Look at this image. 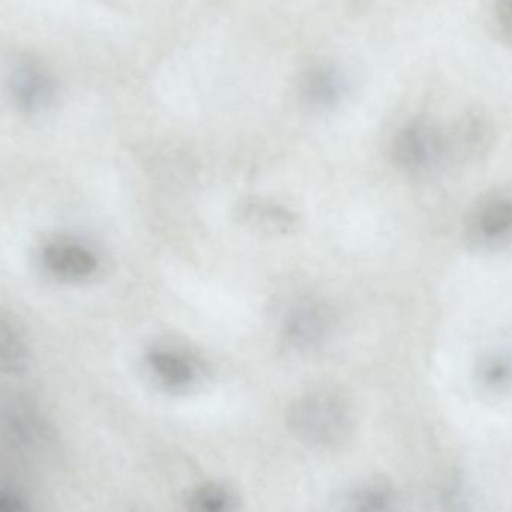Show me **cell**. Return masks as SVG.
Here are the masks:
<instances>
[{
  "label": "cell",
  "instance_id": "6da1fadb",
  "mask_svg": "<svg viewBox=\"0 0 512 512\" xmlns=\"http://www.w3.org/2000/svg\"><path fill=\"white\" fill-rule=\"evenodd\" d=\"M286 423L301 444L321 451L343 450L357 430L348 400L324 390L297 397L286 412Z\"/></svg>",
  "mask_w": 512,
  "mask_h": 512
},
{
  "label": "cell",
  "instance_id": "7a4b0ae2",
  "mask_svg": "<svg viewBox=\"0 0 512 512\" xmlns=\"http://www.w3.org/2000/svg\"><path fill=\"white\" fill-rule=\"evenodd\" d=\"M450 153V135L427 120L409 123L394 138V159L409 173L432 171Z\"/></svg>",
  "mask_w": 512,
  "mask_h": 512
},
{
  "label": "cell",
  "instance_id": "3957f363",
  "mask_svg": "<svg viewBox=\"0 0 512 512\" xmlns=\"http://www.w3.org/2000/svg\"><path fill=\"white\" fill-rule=\"evenodd\" d=\"M469 242L481 249H498L512 242V192L496 191L481 198L469 213Z\"/></svg>",
  "mask_w": 512,
  "mask_h": 512
},
{
  "label": "cell",
  "instance_id": "277c9868",
  "mask_svg": "<svg viewBox=\"0 0 512 512\" xmlns=\"http://www.w3.org/2000/svg\"><path fill=\"white\" fill-rule=\"evenodd\" d=\"M39 258L48 273L68 282L90 279L99 267L98 256L92 249L65 237L47 240L41 246Z\"/></svg>",
  "mask_w": 512,
  "mask_h": 512
},
{
  "label": "cell",
  "instance_id": "5b68a950",
  "mask_svg": "<svg viewBox=\"0 0 512 512\" xmlns=\"http://www.w3.org/2000/svg\"><path fill=\"white\" fill-rule=\"evenodd\" d=\"M334 328V313L327 304L319 301H304L289 313L285 324L288 342L294 348H318L330 337Z\"/></svg>",
  "mask_w": 512,
  "mask_h": 512
},
{
  "label": "cell",
  "instance_id": "8992f818",
  "mask_svg": "<svg viewBox=\"0 0 512 512\" xmlns=\"http://www.w3.org/2000/svg\"><path fill=\"white\" fill-rule=\"evenodd\" d=\"M402 496L393 481L369 477L355 483L343 498L345 512H400Z\"/></svg>",
  "mask_w": 512,
  "mask_h": 512
},
{
  "label": "cell",
  "instance_id": "52a82bcc",
  "mask_svg": "<svg viewBox=\"0 0 512 512\" xmlns=\"http://www.w3.org/2000/svg\"><path fill=\"white\" fill-rule=\"evenodd\" d=\"M153 378L170 391H185L197 382L198 367L192 358L174 349L159 348L147 355Z\"/></svg>",
  "mask_w": 512,
  "mask_h": 512
},
{
  "label": "cell",
  "instance_id": "ba28073f",
  "mask_svg": "<svg viewBox=\"0 0 512 512\" xmlns=\"http://www.w3.org/2000/svg\"><path fill=\"white\" fill-rule=\"evenodd\" d=\"M239 493L224 481H206L186 493L180 512H240Z\"/></svg>",
  "mask_w": 512,
  "mask_h": 512
},
{
  "label": "cell",
  "instance_id": "9c48e42d",
  "mask_svg": "<svg viewBox=\"0 0 512 512\" xmlns=\"http://www.w3.org/2000/svg\"><path fill=\"white\" fill-rule=\"evenodd\" d=\"M478 384L493 394L512 390V354L496 351L484 355L477 367Z\"/></svg>",
  "mask_w": 512,
  "mask_h": 512
},
{
  "label": "cell",
  "instance_id": "30bf717a",
  "mask_svg": "<svg viewBox=\"0 0 512 512\" xmlns=\"http://www.w3.org/2000/svg\"><path fill=\"white\" fill-rule=\"evenodd\" d=\"M29 361V346L20 327L8 316L0 315V369L21 372Z\"/></svg>",
  "mask_w": 512,
  "mask_h": 512
},
{
  "label": "cell",
  "instance_id": "8fae6325",
  "mask_svg": "<svg viewBox=\"0 0 512 512\" xmlns=\"http://www.w3.org/2000/svg\"><path fill=\"white\" fill-rule=\"evenodd\" d=\"M343 84L339 75L327 68H316L307 72L301 81L304 99L316 107H330L339 101Z\"/></svg>",
  "mask_w": 512,
  "mask_h": 512
},
{
  "label": "cell",
  "instance_id": "7c38bea8",
  "mask_svg": "<svg viewBox=\"0 0 512 512\" xmlns=\"http://www.w3.org/2000/svg\"><path fill=\"white\" fill-rule=\"evenodd\" d=\"M242 219L264 233H283L292 227V215L285 207L267 201H251L242 209Z\"/></svg>",
  "mask_w": 512,
  "mask_h": 512
},
{
  "label": "cell",
  "instance_id": "4fadbf2b",
  "mask_svg": "<svg viewBox=\"0 0 512 512\" xmlns=\"http://www.w3.org/2000/svg\"><path fill=\"white\" fill-rule=\"evenodd\" d=\"M484 15L490 35L512 48V0H487Z\"/></svg>",
  "mask_w": 512,
  "mask_h": 512
},
{
  "label": "cell",
  "instance_id": "5bb4252c",
  "mask_svg": "<svg viewBox=\"0 0 512 512\" xmlns=\"http://www.w3.org/2000/svg\"><path fill=\"white\" fill-rule=\"evenodd\" d=\"M460 483H450L445 489L444 505L448 512H465L468 508V496Z\"/></svg>",
  "mask_w": 512,
  "mask_h": 512
},
{
  "label": "cell",
  "instance_id": "9a60e30c",
  "mask_svg": "<svg viewBox=\"0 0 512 512\" xmlns=\"http://www.w3.org/2000/svg\"><path fill=\"white\" fill-rule=\"evenodd\" d=\"M0 512H21L20 502L12 496L0 495Z\"/></svg>",
  "mask_w": 512,
  "mask_h": 512
}]
</instances>
